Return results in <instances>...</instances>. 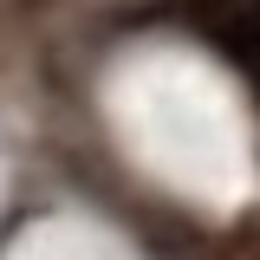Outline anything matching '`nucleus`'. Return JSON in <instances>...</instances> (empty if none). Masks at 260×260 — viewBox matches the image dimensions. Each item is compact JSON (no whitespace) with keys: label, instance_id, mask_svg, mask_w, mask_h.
<instances>
[{"label":"nucleus","instance_id":"1","mask_svg":"<svg viewBox=\"0 0 260 260\" xmlns=\"http://www.w3.org/2000/svg\"><path fill=\"white\" fill-rule=\"evenodd\" d=\"M182 7L234 65H247L260 52V0H182Z\"/></svg>","mask_w":260,"mask_h":260}]
</instances>
